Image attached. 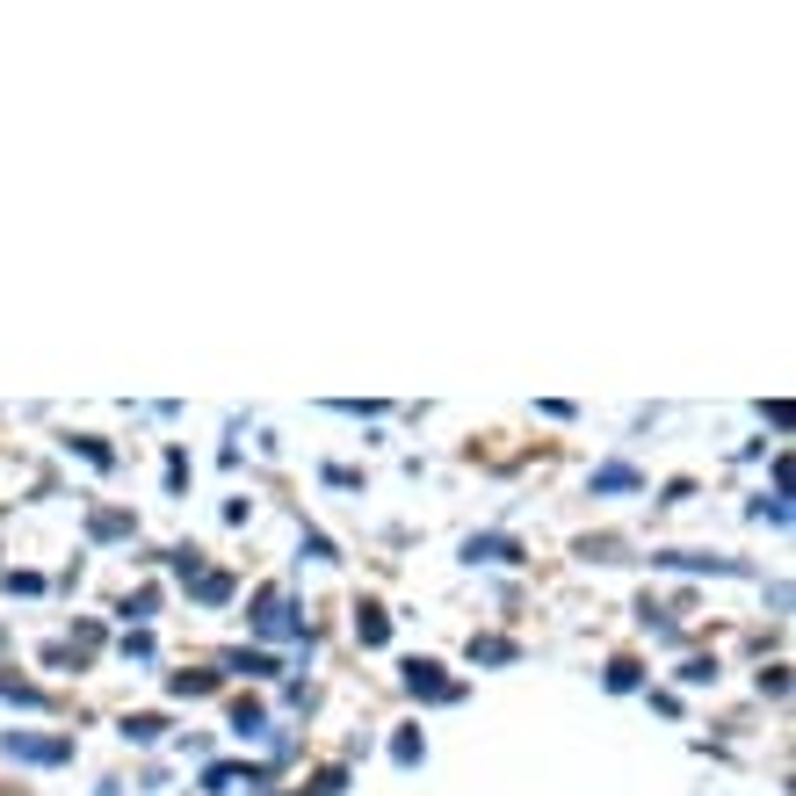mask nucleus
Wrapping results in <instances>:
<instances>
[{"label":"nucleus","instance_id":"nucleus-10","mask_svg":"<svg viewBox=\"0 0 796 796\" xmlns=\"http://www.w3.org/2000/svg\"><path fill=\"white\" fill-rule=\"evenodd\" d=\"M391 760H398V768H420V760H427V739H420V731H398V739H391Z\"/></svg>","mask_w":796,"mask_h":796},{"label":"nucleus","instance_id":"nucleus-20","mask_svg":"<svg viewBox=\"0 0 796 796\" xmlns=\"http://www.w3.org/2000/svg\"><path fill=\"white\" fill-rule=\"evenodd\" d=\"M152 608H160V587H138V594L124 601V616H152Z\"/></svg>","mask_w":796,"mask_h":796},{"label":"nucleus","instance_id":"nucleus-19","mask_svg":"<svg viewBox=\"0 0 796 796\" xmlns=\"http://www.w3.org/2000/svg\"><path fill=\"white\" fill-rule=\"evenodd\" d=\"M225 666H232V673H275V659H268V652H232Z\"/></svg>","mask_w":796,"mask_h":796},{"label":"nucleus","instance_id":"nucleus-21","mask_svg":"<svg viewBox=\"0 0 796 796\" xmlns=\"http://www.w3.org/2000/svg\"><path fill=\"white\" fill-rule=\"evenodd\" d=\"M80 456H87V464H95V471H109V464H116V456H109V449H102L95 435H80Z\"/></svg>","mask_w":796,"mask_h":796},{"label":"nucleus","instance_id":"nucleus-17","mask_svg":"<svg viewBox=\"0 0 796 796\" xmlns=\"http://www.w3.org/2000/svg\"><path fill=\"white\" fill-rule=\"evenodd\" d=\"M167 688H174V695H210V688H218V673H174Z\"/></svg>","mask_w":796,"mask_h":796},{"label":"nucleus","instance_id":"nucleus-16","mask_svg":"<svg viewBox=\"0 0 796 796\" xmlns=\"http://www.w3.org/2000/svg\"><path fill=\"white\" fill-rule=\"evenodd\" d=\"M348 789V768H319L312 782H304V796H341Z\"/></svg>","mask_w":796,"mask_h":796},{"label":"nucleus","instance_id":"nucleus-9","mask_svg":"<svg viewBox=\"0 0 796 796\" xmlns=\"http://www.w3.org/2000/svg\"><path fill=\"white\" fill-rule=\"evenodd\" d=\"M594 493H637V471L630 464H601L594 471Z\"/></svg>","mask_w":796,"mask_h":796},{"label":"nucleus","instance_id":"nucleus-4","mask_svg":"<svg viewBox=\"0 0 796 796\" xmlns=\"http://www.w3.org/2000/svg\"><path fill=\"white\" fill-rule=\"evenodd\" d=\"M652 565H666V572H724V579H739V572H746L739 558H695V550H659Z\"/></svg>","mask_w":796,"mask_h":796},{"label":"nucleus","instance_id":"nucleus-6","mask_svg":"<svg viewBox=\"0 0 796 796\" xmlns=\"http://www.w3.org/2000/svg\"><path fill=\"white\" fill-rule=\"evenodd\" d=\"M355 637H362L370 652H377V645H391V616H384L377 601H362V608H355Z\"/></svg>","mask_w":796,"mask_h":796},{"label":"nucleus","instance_id":"nucleus-11","mask_svg":"<svg viewBox=\"0 0 796 796\" xmlns=\"http://www.w3.org/2000/svg\"><path fill=\"white\" fill-rule=\"evenodd\" d=\"M471 659H478V666H507L514 645H507V637H471Z\"/></svg>","mask_w":796,"mask_h":796},{"label":"nucleus","instance_id":"nucleus-8","mask_svg":"<svg viewBox=\"0 0 796 796\" xmlns=\"http://www.w3.org/2000/svg\"><path fill=\"white\" fill-rule=\"evenodd\" d=\"M232 731H239V739H261V731H268V710H261L254 695H239V702H232Z\"/></svg>","mask_w":796,"mask_h":796},{"label":"nucleus","instance_id":"nucleus-14","mask_svg":"<svg viewBox=\"0 0 796 796\" xmlns=\"http://www.w3.org/2000/svg\"><path fill=\"white\" fill-rule=\"evenodd\" d=\"M160 731H167V717H124V739H131V746H152Z\"/></svg>","mask_w":796,"mask_h":796},{"label":"nucleus","instance_id":"nucleus-18","mask_svg":"<svg viewBox=\"0 0 796 796\" xmlns=\"http://www.w3.org/2000/svg\"><path fill=\"white\" fill-rule=\"evenodd\" d=\"M637 673H645L637 659H616V666H608V688H616V695H630V688H637Z\"/></svg>","mask_w":796,"mask_h":796},{"label":"nucleus","instance_id":"nucleus-15","mask_svg":"<svg viewBox=\"0 0 796 796\" xmlns=\"http://www.w3.org/2000/svg\"><path fill=\"white\" fill-rule=\"evenodd\" d=\"M239 775H247V768H232V760H218V768H203V789H210V796H225ZM247 782H254V775H247Z\"/></svg>","mask_w":796,"mask_h":796},{"label":"nucleus","instance_id":"nucleus-2","mask_svg":"<svg viewBox=\"0 0 796 796\" xmlns=\"http://www.w3.org/2000/svg\"><path fill=\"white\" fill-rule=\"evenodd\" d=\"M398 673H406V695H427V702H456V695H464V688H456L435 659H406Z\"/></svg>","mask_w":796,"mask_h":796},{"label":"nucleus","instance_id":"nucleus-5","mask_svg":"<svg viewBox=\"0 0 796 796\" xmlns=\"http://www.w3.org/2000/svg\"><path fill=\"white\" fill-rule=\"evenodd\" d=\"M464 558L471 565H514V558H522V543H514V536H471Z\"/></svg>","mask_w":796,"mask_h":796},{"label":"nucleus","instance_id":"nucleus-23","mask_svg":"<svg viewBox=\"0 0 796 796\" xmlns=\"http://www.w3.org/2000/svg\"><path fill=\"white\" fill-rule=\"evenodd\" d=\"M124 652L131 659H152V630H124Z\"/></svg>","mask_w":796,"mask_h":796},{"label":"nucleus","instance_id":"nucleus-12","mask_svg":"<svg viewBox=\"0 0 796 796\" xmlns=\"http://www.w3.org/2000/svg\"><path fill=\"white\" fill-rule=\"evenodd\" d=\"M0 702H22V710H37L44 688H29V681H15V673H0Z\"/></svg>","mask_w":796,"mask_h":796},{"label":"nucleus","instance_id":"nucleus-22","mask_svg":"<svg viewBox=\"0 0 796 796\" xmlns=\"http://www.w3.org/2000/svg\"><path fill=\"white\" fill-rule=\"evenodd\" d=\"M681 681L702 688V681H717V666H710V659H688V666H681Z\"/></svg>","mask_w":796,"mask_h":796},{"label":"nucleus","instance_id":"nucleus-3","mask_svg":"<svg viewBox=\"0 0 796 796\" xmlns=\"http://www.w3.org/2000/svg\"><path fill=\"white\" fill-rule=\"evenodd\" d=\"M254 630H261V637H290V630H297L283 587H261V594H254Z\"/></svg>","mask_w":796,"mask_h":796},{"label":"nucleus","instance_id":"nucleus-13","mask_svg":"<svg viewBox=\"0 0 796 796\" xmlns=\"http://www.w3.org/2000/svg\"><path fill=\"white\" fill-rule=\"evenodd\" d=\"M196 601H232V572H196Z\"/></svg>","mask_w":796,"mask_h":796},{"label":"nucleus","instance_id":"nucleus-7","mask_svg":"<svg viewBox=\"0 0 796 796\" xmlns=\"http://www.w3.org/2000/svg\"><path fill=\"white\" fill-rule=\"evenodd\" d=\"M87 536L116 543V536H138V522H131V514H116V507H95V514H87Z\"/></svg>","mask_w":796,"mask_h":796},{"label":"nucleus","instance_id":"nucleus-1","mask_svg":"<svg viewBox=\"0 0 796 796\" xmlns=\"http://www.w3.org/2000/svg\"><path fill=\"white\" fill-rule=\"evenodd\" d=\"M0 753H8V760H29V768H66V760H73V739H37V731H8V739H0Z\"/></svg>","mask_w":796,"mask_h":796}]
</instances>
